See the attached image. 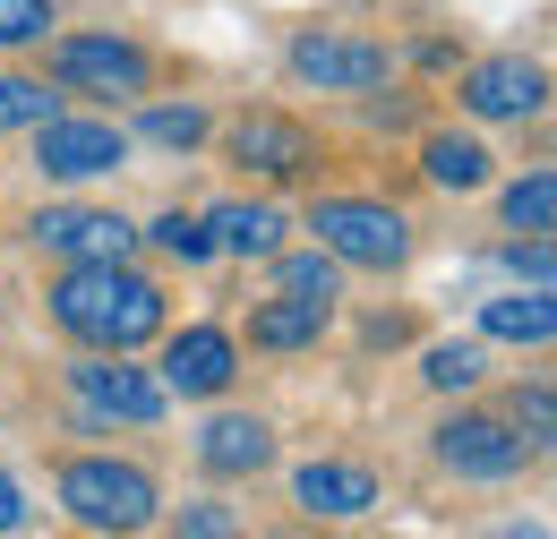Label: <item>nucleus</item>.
I'll list each match as a JSON object with an SVG mask.
<instances>
[{
  "label": "nucleus",
  "mask_w": 557,
  "mask_h": 539,
  "mask_svg": "<svg viewBox=\"0 0 557 539\" xmlns=\"http://www.w3.org/2000/svg\"><path fill=\"white\" fill-rule=\"evenodd\" d=\"M44 309L77 351H146L172 326V300L138 258H86V266H52Z\"/></svg>",
  "instance_id": "1"
},
{
  "label": "nucleus",
  "mask_w": 557,
  "mask_h": 539,
  "mask_svg": "<svg viewBox=\"0 0 557 539\" xmlns=\"http://www.w3.org/2000/svg\"><path fill=\"white\" fill-rule=\"evenodd\" d=\"M52 497L77 531H146L163 523V488L146 463H121V454H61L52 463Z\"/></svg>",
  "instance_id": "2"
},
{
  "label": "nucleus",
  "mask_w": 557,
  "mask_h": 539,
  "mask_svg": "<svg viewBox=\"0 0 557 539\" xmlns=\"http://www.w3.org/2000/svg\"><path fill=\"white\" fill-rule=\"evenodd\" d=\"M223 163H240L267 189H300V180L326 172V137L309 129L300 112H283V103H249V112L223 121Z\"/></svg>",
  "instance_id": "3"
},
{
  "label": "nucleus",
  "mask_w": 557,
  "mask_h": 539,
  "mask_svg": "<svg viewBox=\"0 0 557 539\" xmlns=\"http://www.w3.org/2000/svg\"><path fill=\"white\" fill-rule=\"evenodd\" d=\"M309 231L335 266H360V274H395L412 266V214L386 198H318L309 205Z\"/></svg>",
  "instance_id": "4"
},
{
  "label": "nucleus",
  "mask_w": 557,
  "mask_h": 539,
  "mask_svg": "<svg viewBox=\"0 0 557 539\" xmlns=\"http://www.w3.org/2000/svg\"><path fill=\"white\" fill-rule=\"evenodd\" d=\"M61 386H70V403L86 428H154L163 411H172V394H163V377L154 368H138L129 351H77L70 368H61Z\"/></svg>",
  "instance_id": "5"
},
{
  "label": "nucleus",
  "mask_w": 557,
  "mask_h": 539,
  "mask_svg": "<svg viewBox=\"0 0 557 539\" xmlns=\"http://www.w3.org/2000/svg\"><path fill=\"white\" fill-rule=\"evenodd\" d=\"M154 77H163V61L138 35H61L52 43V86L86 95V103H138V95H154Z\"/></svg>",
  "instance_id": "6"
},
{
  "label": "nucleus",
  "mask_w": 557,
  "mask_h": 539,
  "mask_svg": "<svg viewBox=\"0 0 557 539\" xmlns=\"http://www.w3.org/2000/svg\"><path fill=\"white\" fill-rule=\"evenodd\" d=\"M283 68L300 86H318V95H377L395 77V52L377 35H351V26H300L283 43Z\"/></svg>",
  "instance_id": "7"
},
{
  "label": "nucleus",
  "mask_w": 557,
  "mask_h": 539,
  "mask_svg": "<svg viewBox=\"0 0 557 539\" xmlns=\"http://www.w3.org/2000/svg\"><path fill=\"white\" fill-rule=\"evenodd\" d=\"M429 454H437L446 479H515L541 446H532L506 411H446V419L429 428Z\"/></svg>",
  "instance_id": "8"
},
{
  "label": "nucleus",
  "mask_w": 557,
  "mask_h": 539,
  "mask_svg": "<svg viewBox=\"0 0 557 539\" xmlns=\"http://www.w3.org/2000/svg\"><path fill=\"white\" fill-rule=\"evenodd\" d=\"M35 172L44 180H112V172H129V129L112 121V112H86V121H70V112H52L44 129H35Z\"/></svg>",
  "instance_id": "9"
},
{
  "label": "nucleus",
  "mask_w": 557,
  "mask_h": 539,
  "mask_svg": "<svg viewBox=\"0 0 557 539\" xmlns=\"http://www.w3.org/2000/svg\"><path fill=\"white\" fill-rule=\"evenodd\" d=\"M26 240H35L52 266L138 258V223H129V214H112V205H44V214H26Z\"/></svg>",
  "instance_id": "10"
},
{
  "label": "nucleus",
  "mask_w": 557,
  "mask_h": 539,
  "mask_svg": "<svg viewBox=\"0 0 557 539\" xmlns=\"http://www.w3.org/2000/svg\"><path fill=\"white\" fill-rule=\"evenodd\" d=\"M455 103H463L472 121H541V112H549V68L523 61V52H488V61L463 68Z\"/></svg>",
  "instance_id": "11"
},
{
  "label": "nucleus",
  "mask_w": 557,
  "mask_h": 539,
  "mask_svg": "<svg viewBox=\"0 0 557 539\" xmlns=\"http://www.w3.org/2000/svg\"><path fill=\"white\" fill-rule=\"evenodd\" d=\"M163 394H189V403H214V394H232V377H240V342L223 335V326H163Z\"/></svg>",
  "instance_id": "12"
},
{
  "label": "nucleus",
  "mask_w": 557,
  "mask_h": 539,
  "mask_svg": "<svg viewBox=\"0 0 557 539\" xmlns=\"http://www.w3.org/2000/svg\"><path fill=\"white\" fill-rule=\"evenodd\" d=\"M198 472L207 479H258L275 472V428L258 411H214L198 428Z\"/></svg>",
  "instance_id": "13"
},
{
  "label": "nucleus",
  "mask_w": 557,
  "mask_h": 539,
  "mask_svg": "<svg viewBox=\"0 0 557 539\" xmlns=\"http://www.w3.org/2000/svg\"><path fill=\"white\" fill-rule=\"evenodd\" d=\"M292 497H300V514H318V523H360L369 505H377V472L369 463H300L292 472Z\"/></svg>",
  "instance_id": "14"
},
{
  "label": "nucleus",
  "mask_w": 557,
  "mask_h": 539,
  "mask_svg": "<svg viewBox=\"0 0 557 539\" xmlns=\"http://www.w3.org/2000/svg\"><path fill=\"white\" fill-rule=\"evenodd\" d=\"M335 326V300H309V291H275L249 309V351H318Z\"/></svg>",
  "instance_id": "15"
},
{
  "label": "nucleus",
  "mask_w": 557,
  "mask_h": 539,
  "mask_svg": "<svg viewBox=\"0 0 557 539\" xmlns=\"http://www.w3.org/2000/svg\"><path fill=\"white\" fill-rule=\"evenodd\" d=\"M283 231H292V223H283V205H267V198H232V205L207 214V240L232 249V258H275Z\"/></svg>",
  "instance_id": "16"
},
{
  "label": "nucleus",
  "mask_w": 557,
  "mask_h": 539,
  "mask_svg": "<svg viewBox=\"0 0 557 539\" xmlns=\"http://www.w3.org/2000/svg\"><path fill=\"white\" fill-rule=\"evenodd\" d=\"M420 172H429L437 189H488L497 154H488L472 129H429V137H420Z\"/></svg>",
  "instance_id": "17"
},
{
  "label": "nucleus",
  "mask_w": 557,
  "mask_h": 539,
  "mask_svg": "<svg viewBox=\"0 0 557 539\" xmlns=\"http://www.w3.org/2000/svg\"><path fill=\"white\" fill-rule=\"evenodd\" d=\"M481 335H488V342H532V351H549V335H557L549 283H532V291H506V300H481Z\"/></svg>",
  "instance_id": "18"
},
{
  "label": "nucleus",
  "mask_w": 557,
  "mask_h": 539,
  "mask_svg": "<svg viewBox=\"0 0 557 539\" xmlns=\"http://www.w3.org/2000/svg\"><path fill=\"white\" fill-rule=\"evenodd\" d=\"M52 112H61V86H44V77H26V68H0V137L44 129Z\"/></svg>",
  "instance_id": "19"
},
{
  "label": "nucleus",
  "mask_w": 557,
  "mask_h": 539,
  "mask_svg": "<svg viewBox=\"0 0 557 539\" xmlns=\"http://www.w3.org/2000/svg\"><path fill=\"white\" fill-rule=\"evenodd\" d=\"M506 223L515 231H532V240H549V223H557V172L541 163V172H523V180H506Z\"/></svg>",
  "instance_id": "20"
},
{
  "label": "nucleus",
  "mask_w": 557,
  "mask_h": 539,
  "mask_svg": "<svg viewBox=\"0 0 557 539\" xmlns=\"http://www.w3.org/2000/svg\"><path fill=\"white\" fill-rule=\"evenodd\" d=\"M138 137H154V146H172V154H189V146H207L214 137V112L207 103H146V121H138Z\"/></svg>",
  "instance_id": "21"
},
{
  "label": "nucleus",
  "mask_w": 557,
  "mask_h": 539,
  "mask_svg": "<svg viewBox=\"0 0 557 539\" xmlns=\"http://www.w3.org/2000/svg\"><path fill=\"white\" fill-rule=\"evenodd\" d=\"M420 377H429L437 394H472L488 377V351L481 342H429V351H420Z\"/></svg>",
  "instance_id": "22"
},
{
  "label": "nucleus",
  "mask_w": 557,
  "mask_h": 539,
  "mask_svg": "<svg viewBox=\"0 0 557 539\" xmlns=\"http://www.w3.org/2000/svg\"><path fill=\"white\" fill-rule=\"evenodd\" d=\"M138 240H154V249H163V258H181V266H207V258H214L207 214H181V205H172V214H154Z\"/></svg>",
  "instance_id": "23"
},
{
  "label": "nucleus",
  "mask_w": 557,
  "mask_h": 539,
  "mask_svg": "<svg viewBox=\"0 0 557 539\" xmlns=\"http://www.w3.org/2000/svg\"><path fill=\"white\" fill-rule=\"evenodd\" d=\"M275 283L283 291H309V300H335V291H344V266H335L326 249H292V258L275 249Z\"/></svg>",
  "instance_id": "24"
},
{
  "label": "nucleus",
  "mask_w": 557,
  "mask_h": 539,
  "mask_svg": "<svg viewBox=\"0 0 557 539\" xmlns=\"http://www.w3.org/2000/svg\"><path fill=\"white\" fill-rule=\"evenodd\" d=\"M52 26H61L52 0H0V52H26V43H44Z\"/></svg>",
  "instance_id": "25"
},
{
  "label": "nucleus",
  "mask_w": 557,
  "mask_h": 539,
  "mask_svg": "<svg viewBox=\"0 0 557 539\" xmlns=\"http://www.w3.org/2000/svg\"><path fill=\"white\" fill-rule=\"evenodd\" d=\"M506 419H515V428H523L532 446H549V428H557V403H549V386H523V394H515V411H506Z\"/></svg>",
  "instance_id": "26"
},
{
  "label": "nucleus",
  "mask_w": 557,
  "mask_h": 539,
  "mask_svg": "<svg viewBox=\"0 0 557 539\" xmlns=\"http://www.w3.org/2000/svg\"><path fill=\"white\" fill-rule=\"evenodd\" d=\"M181 531H198V539H223V531H240V514H223L214 497H198V505H181Z\"/></svg>",
  "instance_id": "27"
},
{
  "label": "nucleus",
  "mask_w": 557,
  "mask_h": 539,
  "mask_svg": "<svg viewBox=\"0 0 557 539\" xmlns=\"http://www.w3.org/2000/svg\"><path fill=\"white\" fill-rule=\"evenodd\" d=\"M506 266H515V274H532V283H549V240H532V231H523V240L506 249Z\"/></svg>",
  "instance_id": "28"
},
{
  "label": "nucleus",
  "mask_w": 557,
  "mask_h": 539,
  "mask_svg": "<svg viewBox=\"0 0 557 539\" xmlns=\"http://www.w3.org/2000/svg\"><path fill=\"white\" fill-rule=\"evenodd\" d=\"M0 531H26V488L0 472Z\"/></svg>",
  "instance_id": "29"
}]
</instances>
